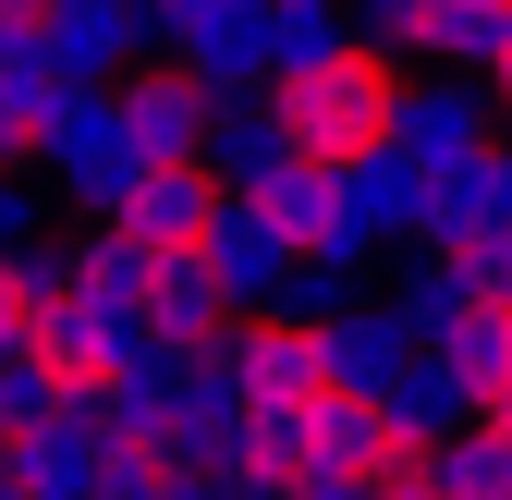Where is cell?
<instances>
[{"label":"cell","mask_w":512,"mask_h":500,"mask_svg":"<svg viewBox=\"0 0 512 500\" xmlns=\"http://www.w3.org/2000/svg\"><path fill=\"white\" fill-rule=\"evenodd\" d=\"M317 342H330V391H342V403H391V391L415 379V330H403L391 293H366L354 318H330Z\"/></svg>","instance_id":"cell-6"},{"label":"cell","mask_w":512,"mask_h":500,"mask_svg":"<svg viewBox=\"0 0 512 500\" xmlns=\"http://www.w3.org/2000/svg\"><path fill=\"white\" fill-rule=\"evenodd\" d=\"M147 318H159V342H171V354H208V342L232 330V281L208 269V244H196V257H159Z\"/></svg>","instance_id":"cell-10"},{"label":"cell","mask_w":512,"mask_h":500,"mask_svg":"<svg viewBox=\"0 0 512 500\" xmlns=\"http://www.w3.org/2000/svg\"><path fill=\"white\" fill-rule=\"evenodd\" d=\"M208 171L232 183V196H269L281 171H305V159H293V122H281V98H269V86H220V122H208Z\"/></svg>","instance_id":"cell-7"},{"label":"cell","mask_w":512,"mask_h":500,"mask_svg":"<svg viewBox=\"0 0 512 500\" xmlns=\"http://www.w3.org/2000/svg\"><path fill=\"white\" fill-rule=\"evenodd\" d=\"M342 208H354L378 244H427V232H439V183H427L415 159H366V171H342Z\"/></svg>","instance_id":"cell-11"},{"label":"cell","mask_w":512,"mask_h":500,"mask_svg":"<svg viewBox=\"0 0 512 500\" xmlns=\"http://www.w3.org/2000/svg\"><path fill=\"white\" fill-rule=\"evenodd\" d=\"M159 49L208 86H269V0H159Z\"/></svg>","instance_id":"cell-5"},{"label":"cell","mask_w":512,"mask_h":500,"mask_svg":"<svg viewBox=\"0 0 512 500\" xmlns=\"http://www.w3.org/2000/svg\"><path fill=\"white\" fill-rule=\"evenodd\" d=\"M13 37H25V25H0V49H13Z\"/></svg>","instance_id":"cell-25"},{"label":"cell","mask_w":512,"mask_h":500,"mask_svg":"<svg viewBox=\"0 0 512 500\" xmlns=\"http://www.w3.org/2000/svg\"><path fill=\"white\" fill-rule=\"evenodd\" d=\"M37 330V257H0V354H25Z\"/></svg>","instance_id":"cell-21"},{"label":"cell","mask_w":512,"mask_h":500,"mask_svg":"<svg viewBox=\"0 0 512 500\" xmlns=\"http://www.w3.org/2000/svg\"><path fill=\"white\" fill-rule=\"evenodd\" d=\"M49 183H61L74 208H98V220H122V196L147 183L110 86H61V98H49Z\"/></svg>","instance_id":"cell-2"},{"label":"cell","mask_w":512,"mask_h":500,"mask_svg":"<svg viewBox=\"0 0 512 500\" xmlns=\"http://www.w3.org/2000/svg\"><path fill=\"white\" fill-rule=\"evenodd\" d=\"M49 415H74V403H61V379H49L37 354H0V452H25Z\"/></svg>","instance_id":"cell-17"},{"label":"cell","mask_w":512,"mask_h":500,"mask_svg":"<svg viewBox=\"0 0 512 500\" xmlns=\"http://www.w3.org/2000/svg\"><path fill=\"white\" fill-rule=\"evenodd\" d=\"M256 208L281 220V244H293V257H317V244H330V208H342V183H330V171H281Z\"/></svg>","instance_id":"cell-18"},{"label":"cell","mask_w":512,"mask_h":500,"mask_svg":"<svg viewBox=\"0 0 512 500\" xmlns=\"http://www.w3.org/2000/svg\"><path fill=\"white\" fill-rule=\"evenodd\" d=\"M0 257H49V196H37V171L0 183Z\"/></svg>","instance_id":"cell-20"},{"label":"cell","mask_w":512,"mask_h":500,"mask_svg":"<svg viewBox=\"0 0 512 500\" xmlns=\"http://www.w3.org/2000/svg\"><path fill=\"white\" fill-rule=\"evenodd\" d=\"M110 98H122V135H135V171H196V159H208V122H220V86H208V74H183V61H135Z\"/></svg>","instance_id":"cell-3"},{"label":"cell","mask_w":512,"mask_h":500,"mask_svg":"<svg viewBox=\"0 0 512 500\" xmlns=\"http://www.w3.org/2000/svg\"><path fill=\"white\" fill-rule=\"evenodd\" d=\"M403 61L391 49H330V61H305V74H281L269 98H281V122H293V159L305 171H366V159H391V135H403Z\"/></svg>","instance_id":"cell-1"},{"label":"cell","mask_w":512,"mask_h":500,"mask_svg":"<svg viewBox=\"0 0 512 500\" xmlns=\"http://www.w3.org/2000/svg\"><path fill=\"white\" fill-rule=\"evenodd\" d=\"M354 37H366V49H391V61H427L439 0H354Z\"/></svg>","instance_id":"cell-19"},{"label":"cell","mask_w":512,"mask_h":500,"mask_svg":"<svg viewBox=\"0 0 512 500\" xmlns=\"http://www.w3.org/2000/svg\"><path fill=\"white\" fill-rule=\"evenodd\" d=\"M500 49H512V0H439V37H427L439 74L488 86V74H500Z\"/></svg>","instance_id":"cell-13"},{"label":"cell","mask_w":512,"mask_h":500,"mask_svg":"<svg viewBox=\"0 0 512 500\" xmlns=\"http://www.w3.org/2000/svg\"><path fill=\"white\" fill-rule=\"evenodd\" d=\"M354 305H366V269H342V257H293V281H281V305H269V318L330 330V318H354Z\"/></svg>","instance_id":"cell-16"},{"label":"cell","mask_w":512,"mask_h":500,"mask_svg":"<svg viewBox=\"0 0 512 500\" xmlns=\"http://www.w3.org/2000/svg\"><path fill=\"white\" fill-rule=\"evenodd\" d=\"M13 171H49V122L0 98V183H13Z\"/></svg>","instance_id":"cell-22"},{"label":"cell","mask_w":512,"mask_h":500,"mask_svg":"<svg viewBox=\"0 0 512 500\" xmlns=\"http://www.w3.org/2000/svg\"><path fill=\"white\" fill-rule=\"evenodd\" d=\"M488 122H500L488 86H464V74H415V86H403V135H391V159H415L427 183H464L476 159H500Z\"/></svg>","instance_id":"cell-4"},{"label":"cell","mask_w":512,"mask_h":500,"mask_svg":"<svg viewBox=\"0 0 512 500\" xmlns=\"http://www.w3.org/2000/svg\"><path fill=\"white\" fill-rule=\"evenodd\" d=\"M208 269L232 281V305H281L293 244H281V220L256 208V196H220V220H208Z\"/></svg>","instance_id":"cell-9"},{"label":"cell","mask_w":512,"mask_h":500,"mask_svg":"<svg viewBox=\"0 0 512 500\" xmlns=\"http://www.w3.org/2000/svg\"><path fill=\"white\" fill-rule=\"evenodd\" d=\"M220 196H232V183H220L208 159H196V171H147L135 196H122V232H135L147 257H196L208 220H220Z\"/></svg>","instance_id":"cell-8"},{"label":"cell","mask_w":512,"mask_h":500,"mask_svg":"<svg viewBox=\"0 0 512 500\" xmlns=\"http://www.w3.org/2000/svg\"><path fill=\"white\" fill-rule=\"evenodd\" d=\"M488 232H512V147L476 159L464 183H439V232H427V257H464V244H488Z\"/></svg>","instance_id":"cell-12"},{"label":"cell","mask_w":512,"mask_h":500,"mask_svg":"<svg viewBox=\"0 0 512 500\" xmlns=\"http://www.w3.org/2000/svg\"><path fill=\"white\" fill-rule=\"evenodd\" d=\"M330 49H354V0H269V86Z\"/></svg>","instance_id":"cell-15"},{"label":"cell","mask_w":512,"mask_h":500,"mask_svg":"<svg viewBox=\"0 0 512 500\" xmlns=\"http://www.w3.org/2000/svg\"><path fill=\"white\" fill-rule=\"evenodd\" d=\"M391 305H403V330H415V354H452V330L476 318V293H464V269H452V257H415V269L391 281Z\"/></svg>","instance_id":"cell-14"},{"label":"cell","mask_w":512,"mask_h":500,"mask_svg":"<svg viewBox=\"0 0 512 500\" xmlns=\"http://www.w3.org/2000/svg\"><path fill=\"white\" fill-rule=\"evenodd\" d=\"M488 98H500V122H512V49H500V74H488Z\"/></svg>","instance_id":"cell-24"},{"label":"cell","mask_w":512,"mask_h":500,"mask_svg":"<svg viewBox=\"0 0 512 500\" xmlns=\"http://www.w3.org/2000/svg\"><path fill=\"white\" fill-rule=\"evenodd\" d=\"M61 13V0H0V25H49Z\"/></svg>","instance_id":"cell-23"}]
</instances>
